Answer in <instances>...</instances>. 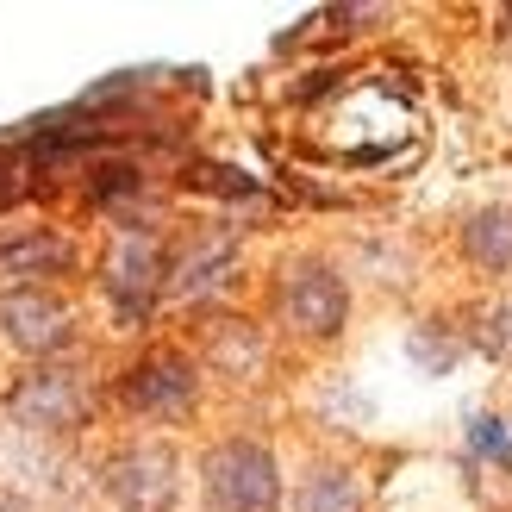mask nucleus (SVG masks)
I'll return each mask as SVG.
<instances>
[{
  "mask_svg": "<svg viewBox=\"0 0 512 512\" xmlns=\"http://www.w3.org/2000/svg\"><path fill=\"white\" fill-rule=\"evenodd\" d=\"M0 331H7L13 350L38 356V363H57L75 344V306L50 288H7L0 294Z\"/></svg>",
  "mask_w": 512,
  "mask_h": 512,
  "instance_id": "obj_7",
  "label": "nucleus"
},
{
  "mask_svg": "<svg viewBox=\"0 0 512 512\" xmlns=\"http://www.w3.org/2000/svg\"><path fill=\"white\" fill-rule=\"evenodd\" d=\"M0 512H32V500H25L19 488H7V481H0Z\"/></svg>",
  "mask_w": 512,
  "mask_h": 512,
  "instance_id": "obj_16",
  "label": "nucleus"
},
{
  "mask_svg": "<svg viewBox=\"0 0 512 512\" xmlns=\"http://www.w3.org/2000/svg\"><path fill=\"white\" fill-rule=\"evenodd\" d=\"M207 356H213V369H225L232 381H244V375L263 369V331H256V325H238V319H225V325H213Z\"/></svg>",
  "mask_w": 512,
  "mask_h": 512,
  "instance_id": "obj_12",
  "label": "nucleus"
},
{
  "mask_svg": "<svg viewBox=\"0 0 512 512\" xmlns=\"http://www.w3.org/2000/svg\"><path fill=\"white\" fill-rule=\"evenodd\" d=\"M232 256H238V238H232V232L194 238V244L163 269V294H175V300H200V294L225 288V275H232Z\"/></svg>",
  "mask_w": 512,
  "mask_h": 512,
  "instance_id": "obj_9",
  "label": "nucleus"
},
{
  "mask_svg": "<svg viewBox=\"0 0 512 512\" xmlns=\"http://www.w3.org/2000/svg\"><path fill=\"white\" fill-rule=\"evenodd\" d=\"M7 413L38 431V438H63L88 419V381L75 363H38L32 375H19V388L7 394Z\"/></svg>",
  "mask_w": 512,
  "mask_h": 512,
  "instance_id": "obj_4",
  "label": "nucleus"
},
{
  "mask_svg": "<svg viewBox=\"0 0 512 512\" xmlns=\"http://www.w3.org/2000/svg\"><path fill=\"white\" fill-rule=\"evenodd\" d=\"M469 450H481V456H494V463H512V438H506V425L500 419H469Z\"/></svg>",
  "mask_w": 512,
  "mask_h": 512,
  "instance_id": "obj_13",
  "label": "nucleus"
},
{
  "mask_svg": "<svg viewBox=\"0 0 512 512\" xmlns=\"http://www.w3.org/2000/svg\"><path fill=\"white\" fill-rule=\"evenodd\" d=\"M463 256L475 269H488V275H512V200H494V207L469 213Z\"/></svg>",
  "mask_w": 512,
  "mask_h": 512,
  "instance_id": "obj_10",
  "label": "nucleus"
},
{
  "mask_svg": "<svg viewBox=\"0 0 512 512\" xmlns=\"http://www.w3.org/2000/svg\"><path fill=\"white\" fill-rule=\"evenodd\" d=\"M100 494L119 512H175L182 500V463H175L169 444H125L100 463Z\"/></svg>",
  "mask_w": 512,
  "mask_h": 512,
  "instance_id": "obj_2",
  "label": "nucleus"
},
{
  "mask_svg": "<svg viewBox=\"0 0 512 512\" xmlns=\"http://www.w3.org/2000/svg\"><path fill=\"white\" fill-rule=\"evenodd\" d=\"M25 169H32V150H25V144H0V200L19 194Z\"/></svg>",
  "mask_w": 512,
  "mask_h": 512,
  "instance_id": "obj_14",
  "label": "nucleus"
},
{
  "mask_svg": "<svg viewBox=\"0 0 512 512\" xmlns=\"http://www.w3.org/2000/svg\"><path fill=\"white\" fill-rule=\"evenodd\" d=\"M75 244L57 225H32V232H7L0 238V281H19V288H44V281L75 275Z\"/></svg>",
  "mask_w": 512,
  "mask_h": 512,
  "instance_id": "obj_8",
  "label": "nucleus"
},
{
  "mask_svg": "<svg viewBox=\"0 0 512 512\" xmlns=\"http://www.w3.org/2000/svg\"><path fill=\"white\" fill-rule=\"evenodd\" d=\"M281 319H288L300 338H338L350 319V281L338 263L325 256H294L281 269Z\"/></svg>",
  "mask_w": 512,
  "mask_h": 512,
  "instance_id": "obj_3",
  "label": "nucleus"
},
{
  "mask_svg": "<svg viewBox=\"0 0 512 512\" xmlns=\"http://www.w3.org/2000/svg\"><path fill=\"white\" fill-rule=\"evenodd\" d=\"M294 512H363V481L344 463H313L294 488Z\"/></svg>",
  "mask_w": 512,
  "mask_h": 512,
  "instance_id": "obj_11",
  "label": "nucleus"
},
{
  "mask_svg": "<svg viewBox=\"0 0 512 512\" xmlns=\"http://www.w3.org/2000/svg\"><path fill=\"white\" fill-rule=\"evenodd\" d=\"M200 494L213 512H281L275 450L256 438H225L200 456Z\"/></svg>",
  "mask_w": 512,
  "mask_h": 512,
  "instance_id": "obj_1",
  "label": "nucleus"
},
{
  "mask_svg": "<svg viewBox=\"0 0 512 512\" xmlns=\"http://www.w3.org/2000/svg\"><path fill=\"white\" fill-rule=\"evenodd\" d=\"M113 394H119L125 413H138V419H188L194 400H200V369L182 350H150L119 375Z\"/></svg>",
  "mask_w": 512,
  "mask_h": 512,
  "instance_id": "obj_5",
  "label": "nucleus"
},
{
  "mask_svg": "<svg viewBox=\"0 0 512 512\" xmlns=\"http://www.w3.org/2000/svg\"><path fill=\"white\" fill-rule=\"evenodd\" d=\"M163 244H157V232H144V225H125V232L113 238V250H107V269H100V288H107V300H113V313L125 319V325H138L144 313H150V300L163 294Z\"/></svg>",
  "mask_w": 512,
  "mask_h": 512,
  "instance_id": "obj_6",
  "label": "nucleus"
},
{
  "mask_svg": "<svg viewBox=\"0 0 512 512\" xmlns=\"http://www.w3.org/2000/svg\"><path fill=\"white\" fill-rule=\"evenodd\" d=\"M413 356H419L425 369H450V363H456V338L438 344V338H431V325H419V331H413Z\"/></svg>",
  "mask_w": 512,
  "mask_h": 512,
  "instance_id": "obj_15",
  "label": "nucleus"
}]
</instances>
